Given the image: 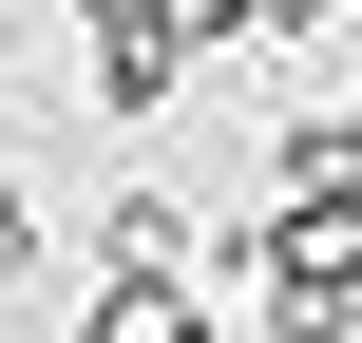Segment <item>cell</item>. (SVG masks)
Wrapping results in <instances>:
<instances>
[{
  "label": "cell",
  "mask_w": 362,
  "mask_h": 343,
  "mask_svg": "<svg viewBox=\"0 0 362 343\" xmlns=\"http://www.w3.org/2000/svg\"><path fill=\"white\" fill-rule=\"evenodd\" d=\"M191 57H210V38H191L172 0H115V19H95V115H172Z\"/></svg>",
  "instance_id": "1"
},
{
  "label": "cell",
  "mask_w": 362,
  "mask_h": 343,
  "mask_svg": "<svg viewBox=\"0 0 362 343\" xmlns=\"http://www.w3.org/2000/svg\"><path fill=\"white\" fill-rule=\"evenodd\" d=\"M95 343H210L191 267H95Z\"/></svg>",
  "instance_id": "2"
},
{
  "label": "cell",
  "mask_w": 362,
  "mask_h": 343,
  "mask_svg": "<svg viewBox=\"0 0 362 343\" xmlns=\"http://www.w3.org/2000/svg\"><path fill=\"white\" fill-rule=\"evenodd\" d=\"M267 172H286V191H362V115H344V95H305V115L267 134Z\"/></svg>",
  "instance_id": "3"
},
{
  "label": "cell",
  "mask_w": 362,
  "mask_h": 343,
  "mask_svg": "<svg viewBox=\"0 0 362 343\" xmlns=\"http://www.w3.org/2000/svg\"><path fill=\"white\" fill-rule=\"evenodd\" d=\"M0 286H38V210H19V191H0Z\"/></svg>",
  "instance_id": "4"
},
{
  "label": "cell",
  "mask_w": 362,
  "mask_h": 343,
  "mask_svg": "<svg viewBox=\"0 0 362 343\" xmlns=\"http://www.w3.org/2000/svg\"><path fill=\"white\" fill-rule=\"evenodd\" d=\"M286 343H362V286H344V306H286Z\"/></svg>",
  "instance_id": "5"
},
{
  "label": "cell",
  "mask_w": 362,
  "mask_h": 343,
  "mask_svg": "<svg viewBox=\"0 0 362 343\" xmlns=\"http://www.w3.org/2000/svg\"><path fill=\"white\" fill-rule=\"evenodd\" d=\"M57 19H115V0H57Z\"/></svg>",
  "instance_id": "6"
}]
</instances>
